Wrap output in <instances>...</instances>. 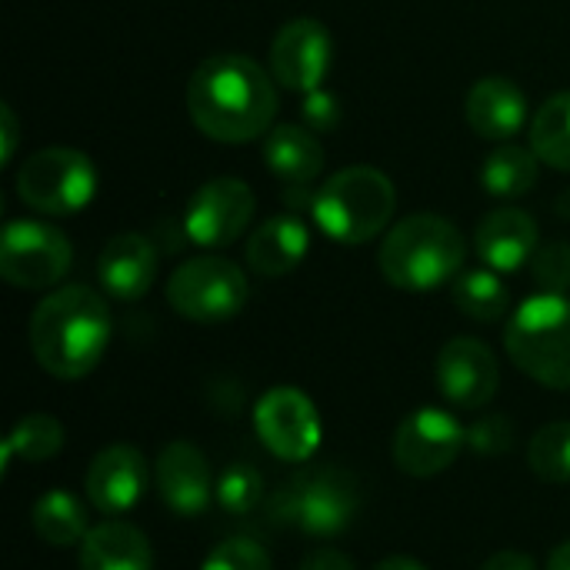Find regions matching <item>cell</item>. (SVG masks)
Returning a JSON list of instances; mask_svg holds the SVG:
<instances>
[{"mask_svg": "<svg viewBox=\"0 0 570 570\" xmlns=\"http://www.w3.org/2000/svg\"><path fill=\"white\" fill-rule=\"evenodd\" d=\"M30 524H33L37 538H40L43 544H50V548H73V544H80V541L90 534L83 501H80L77 494L63 491V488L47 491V494L33 504Z\"/></svg>", "mask_w": 570, "mask_h": 570, "instance_id": "obj_23", "label": "cell"}, {"mask_svg": "<svg viewBox=\"0 0 570 570\" xmlns=\"http://www.w3.org/2000/svg\"><path fill=\"white\" fill-rule=\"evenodd\" d=\"M107 344V301L83 284H70L47 294L30 317V351L37 364L57 381L87 377L104 361Z\"/></svg>", "mask_w": 570, "mask_h": 570, "instance_id": "obj_2", "label": "cell"}, {"mask_svg": "<svg viewBox=\"0 0 570 570\" xmlns=\"http://www.w3.org/2000/svg\"><path fill=\"white\" fill-rule=\"evenodd\" d=\"M154 484L164 498V504L180 518H197L214 501V474L207 458L190 441H170L157 464H154Z\"/></svg>", "mask_w": 570, "mask_h": 570, "instance_id": "obj_16", "label": "cell"}, {"mask_svg": "<svg viewBox=\"0 0 570 570\" xmlns=\"http://www.w3.org/2000/svg\"><path fill=\"white\" fill-rule=\"evenodd\" d=\"M0 117H3V160H10L13 147H17V120H13V110L7 104H3Z\"/></svg>", "mask_w": 570, "mask_h": 570, "instance_id": "obj_35", "label": "cell"}, {"mask_svg": "<svg viewBox=\"0 0 570 570\" xmlns=\"http://www.w3.org/2000/svg\"><path fill=\"white\" fill-rule=\"evenodd\" d=\"M307 247H311L307 227L291 214H277V217H267L250 234L247 264L261 277H287L291 271H297L304 264Z\"/></svg>", "mask_w": 570, "mask_h": 570, "instance_id": "obj_20", "label": "cell"}, {"mask_svg": "<svg viewBox=\"0 0 570 570\" xmlns=\"http://www.w3.org/2000/svg\"><path fill=\"white\" fill-rule=\"evenodd\" d=\"M277 514L304 534L337 538L361 514V484L341 468H307L281 491Z\"/></svg>", "mask_w": 570, "mask_h": 570, "instance_id": "obj_6", "label": "cell"}, {"mask_svg": "<svg viewBox=\"0 0 570 570\" xmlns=\"http://www.w3.org/2000/svg\"><path fill=\"white\" fill-rule=\"evenodd\" d=\"M528 137H531V150L538 154V160L570 174V90L548 97L534 110Z\"/></svg>", "mask_w": 570, "mask_h": 570, "instance_id": "obj_26", "label": "cell"}, {"mask_svg": "<svg viewBox=\"0 0 570 570\" xmlns=\"http://www.w3.org/2000/svg\"><path fill=\"white\" fill-rule=\"evenodd\" d=\"M548 570H570V541H564V544L551 554Z\"/></svg>", "mask_w": 570, "mask_h": 570, "instance_id": "obj_37", "label": "cell"}, {"mask_svg": "<svg viewBox=\"0 0 570 570\" xmlns=\"http://www.w3.org/2000/svg\"><path fill=\"white\" fill-rule=\"evenodd\" d=\"M147 484H150V468L144 454L130 444H110L97 451L83 478L87 501L107 518H120L134 511L147 494Z\"/></svg>", "mask_w": 570, "mask_h": 570, "instance_id": "obj_15", "label": "cell"}, {"mask_svg": "<svg viewBox=\"0 0 570 570\" xmlns=\"http://www.w3.org/2000/svg\"><path fill=\"white\" fill-rule=\"evenodd\" d=\"M464 234L441 214H411L394 224L381 244L377 264L397 291H434L464 271Z\"/></svg>", "mask_w": 570, "mask_h": 570, "instance_id": "obj_3", "label": "cell"}, {"mask_svg": "<svg viewBox=\"0 0 570 570\" xmlns=\"http://www.w3.org/2000/svg\"><path fill=\"white\" fill-rule=\"evenodd\" d=\"M80 570H154V548L144 531L124 521H104L80 541Z\"/></svg>", "mask_w": 570, "mask_h": 570, "instance_id": "obj_21", "label": "cell"}, {"mask_svg": "<svg viewBox=\"0 0 570 570\" xmlns=\"http://www.w3.org/2000/svg\"><path fill=\"white\" fill-rule=\"evenodd\" d=\"M474 247L484 267L498 271V274H514L521 267L531 264V257L538 254L541 240H538V220L521 210V207H501L491 210L474 234Z\"/></svg>", "mask_w": 570, "mask_h": 570, "instance_id": "obj_17", "label": "cell"}, {"mask_svg": "<svg viewBox=\"0 0 570 570\" xmlns=\"http://www.w3.org/2000/svg\"><path fill=\"white\" fill-rule=\"evenodd\" d=\"M468 124L478 137L508 144L528 124V97L511 77H481L468 94Z\"/></svg>", "mask_w": 570, "mask_h": 570, "instance_id": "obj_19", "label": "cell"}, {"mask_svg": "<svg viewBox=\"0 0 570 570\" xmlns=\"http://www.w3.org/2000/svg\"><path fill=\"white\" fill-rule=\"evenodd\" d=\"M481 570H538V561L528 554V551H518V548H504L498 554H491L484 561Z\"/></svg>", "mask_w": 570, "mask_h": 570, "instance_id": "obj_33", "label": "cell"}, {"mask_svg": "<svg viewBox=\"0 0 570 570\" xmlns=\"http://www.w3.org/2000/svg\"><path fill=\"white\" fill-rule=\"evenodd\" d=\"M261 444L287 464H307L321 448V417L314 401L297 387H271L254 407Z\"/></svg>", "mask_w": 570, "mask_h": 570, "instance_id": "obj_10", "label": "cell"}, {"mask_svg": "<svg viewBox=\"0 0 570 570\" xmlns=\"http://www.w3.org/2000/svg\"><path fill=\"white\" fill-rule=\"evenodd\" d=\"M374 570H428L417 558H407V554H391L384 558L381 564H374Z\"/></svg>", "mask_w": 570, "mask_h": 570, "instance_id": "obj_36", "label": "cell"}, {"mask_svg": "<svg viewBox=\"0 0 570 570\" xmlns=\"http://www.w3.org/2000/svg\"><path fill=\"white\" fill-rule=\"evenodd\" d=\"M187 110L197 130L220 144H247L271 130L277 87L244 53H214L187 80Z\"/></svg>", "mask_w": 570, "mask_h": 570, "instance_id": "obj_1", "label": "cell"}, {"mask_svg": "<svg viewBox=\"0 0 570 570\" xmlns=\"http://www.w3.org/2000/svg\"><path fill=\"white\" fill-rule=\"evenodd\" d=\"M301 570H357V568H354V561H351L347 554H341V551H334V548H317V551H311V554L304 558Z\"/></svg>", "mask_w": 570, "mask_h": 570, "instance_id": "obj_34", "label": "cell"}, {"mask_svg": "<svg viewBox=\"0 0 570 570\" xmlns=\"http://www.w3.org/2000/svg\"><path fill=\"white\" fill-rule=\"evenodd\" d=\"M451 297H454V307L471 317V321H481V324H494L508 314V304H511V291L508 284L501 281L498 271L491 267H478V271H461L454 281H451Z\"/></svg>", "mask_w": 570, "mask_h": 570, "instance_id": "obj_25", "label": "cell"}, {"mask_svg": "<svg viewBox=\"0 0 570 570\" xmlns=\"http://www.w3.org/2000/svg\"><path fill=\"white\" fill-rule=\"evenodd\" d=\"M508 357L531 381L570 391V301L564 294H534L508 321Z\"/></svg>", "mask_w": 570, "mask_h": 570, "instance_id": "obj_5", "label": "cell"}, {"mask_svg": "<svg viewBox=\"0 0 570 570\" xmlns=\"http://www.w3.org/2000/svg\"><path fill=\"white\" fill-rule=\"evenodd\" d=\"M438 387L458 411H481L501 387V367L494 351L478 337H454L441 347L434 364Z\"/></svg>", "mask_w": 570, "mask_h": 570, "instance_id": "obj_14", "label": "cell"}, {"mask_svg": "<svg viewBox=\"0 0 570 570\" xmlns=\"http://www.w3.org/2000/svg\"><path fill=\"white\" fill-rule=\"evenodd\" d=\"M514 438H518V428L508 414H481L468 428V451L481 458H501L514 448Z\"/></svg>", "mask_w": 570, "mask_h": 570, "instance_id": "obj_30", "label": "cell"}, {"mask_svg": "<svg viewBox=\"0 0 570 570\" xmlns=\"http://www.w3.org/2000/svg\"><path fill=\"white\" fill-rule=\"evenodd\" d=\"M528 464L534 478L548 484H568L570 481V421H554L534 434L528 444Z\"/></svg>", "mask_w": 570, "mask_h": 570, "instance_id": "obj_28", "label": "cell"}, {"mask_svg": "<svg viewBox=\"0 0 570 570\" xmlns=\"http://www.w3.org/2000/svg\"><path fill=\"white\" fill-rule=\"evenodd\" d=\"M264 164L267 170L291 187L311 184L324 167V147L311 127L301 124H277L267 130L264 140Z\"/></svg>", "mask_w": 570, "mask_h": 570, "instance_id": "obj_22", "label": "cell"}, {"mask_svg": "<svg viewBox=\"0 0 570 570\" xmlns=\"http://www.w3.org/2000/svg\"><path fill=\"white\" fill-rule=\"evenodd\" d=\"M331 53L334 43L327 27L314 17H294L274 33L271 77L294 94H314L331 70Z\"/></svg>", "mask_w": 570, "mask_h": 570, "instance_id": "obj_13", "label": "cell"}, {"mask_svg": "<svg viewBox=\"0 0 570 570\" xmlns=\"http://www.w3.org/2000/svg\"><path fill=\"white\" fill-rule=\"evenodd\" d=\"M20 200L47 217H70L97 194V170L87 154L73 147H43L17 170Z\"/></svg>", "mask_w": 570, "mask_h": 570, "instance_id": "obj_7", "label": "cell"}, {"mask_svg": "<svg viewBox=\"0 0 570 570\" xmlns=\"http://www.w3.org/2000/svg\"><path fill=\"white\" fill-rule=\"evenodd\" d=\"M60 448H63L60 421L50 414H27L17 421V428L3 441V464H10L13 458H20L27 464H43V461L57 458Z\"/></svg>", "mask_w": 570, "mask_h": 570, "instance_id": "obj_27", "label": "cell"}, {"mask_svg": "<svg viewBox=\"0 0 570 570\" xmlns=\"http://www.w3.org/2000/svg\"><path fill=\"white\" fill-rule=\"evenodd\" d=\"M214 498H217L224 514L244 518L264 501V478L254 464H227L217 478Z\"/></svg>", "mask_w": 570, "mask_h": 570, "instance_id": "obj_29", "label": "cell"}, {"mask_svg": "<svg viewBox=\"0 0 570 570\" xmlns=\"http://www.w3.org/2000/svg\"><path fill=\"white\" fill-rule=\"evenodd\" d=\"M397 190L377 167L354 164L324 180L314 194V220L334 244H367L391 224Z\"/></svg>", "mask_w": 570, "mask_h": 570, "instance_id": "obj_4", "label": "cell"}, {"mask_svg": "<svg viewBox=\"0 0 570 570\" xmlns=\"http://www.w3.org/2000/svg\"><path fill=\"white\" fill-rule=\"evenodd\" d=\"M468 448V428L444 407H417L394 431V464L411 478L444 474Z\"/></svg>", "mask_w": 570, "mask_h": 570, "instance_id": "obj_11", "label": "cell"}, {"mask_svg": "<svg viewBox=\"0 0 570 570\" xmlns=\"http://www.w3.org/2000/svg\"><path fill=\"white\" fill-rule=\"evenodd\" d=\"M481 184L491 197H504V200L531 194L538 184V154L531 147H518L511 140L501 144L481 164Z\"/></svg>", "mask_w": 570, "mask_h": 570, "instance_id": "obj_24", "label": "cell"}, {"mask_svg": "<svg viewBox=\"0 0 570 570\" xmlns=\"http://www.w3.org/2000/svg\"><path fill=\"white\" fill-rule=\"evenodd\" d=\"M73 247L63 230L43 220H13L0 237V274L20 291H47L70 271Z\"/></svg>", "mask_w": 570, "mask_h": 570, "instance_id": "obj_9", "label": "cell"}, {"mask_svg": "<svg viewBox=\"0 0 570 570\" xmlns=\"http://www.w3.org/2000/svg\"><path fill=\"white\" fill-rule=\"evenodd\" d=\"M97 281L114 301H140L157 281V247L144 234H117L97 257Z\"/></svg>", "mask_w": 570, "mask_h": 570, "instance_id": "obj_18", "label": "cell"}, {"mask_svg": "<svg viewBox=\"0 0 570 570\" xmlns=\"http://www.w3.org/2000/svg\"><path fill=\"white\" fill-rule=\"evenodd\" d=\"M254 210L257 197L250 184L237 177H214L190 194L184 210V234L204 250H220L240 240L254 220Z\"/></svg>", "mask_w": 570, "mask_h": 570, "instance_id": "obj_12", "label": "cell"}, {"mask_svg": "<svg viewBox=\"0 0 570 570\" xmlns=\"http://www.w3.org/2000/svg\"><path fill=\"white\" fill-rule=\"evenodd\" d=\"M247 274L227 257H190L167 281L170 307L194 324H220L244 311L247 304Z\"/></svg>", "mask_w": 570, "mask_h": 570, "instance_id": "obj_8", "label": "cell"}, {"mask_svg": "<svg viewBox=\"0 0 570 570\" xmlns=\"http://www.w3.org/2000/svg\"><path fill=\"white\" fill-rule=\"evenodd\" d=\"M200 570H271V558L250 538H227L204 558Z\"/></svg>", "mask_w": 570, "mask_h": 570, "instance_id": "obj_32", "label": "cell"}, {"mask_svg": "<svg viewBox=\"0 0 570 570\" xmlns=\"http://www.w3.org/2000/svg\"><path fill=\"white\" fill-rule=\"evenodd\" d=\"M531 277L544 294H564L570 291V244L551 240L541 244L531 257Z\"/></svg>", "mask_w": 570, "mask_h": 570, "instance_id": "obj_31", "label": "cell"}]
</instances>
